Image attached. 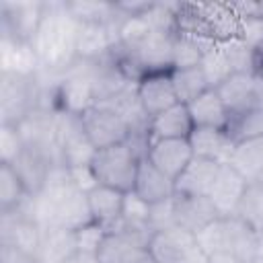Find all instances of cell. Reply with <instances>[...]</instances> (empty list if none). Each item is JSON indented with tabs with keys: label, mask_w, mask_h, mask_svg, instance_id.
<instances>
[{
	"label": "cell",
	"mask_w": 263,
	"mask_h": 263,
	"mask_svg": "<svg viewBox=\"0 0 263 263\" xmlns=\"http://www.w3.org/2000/svg\"><path fill=\"white\" fill-rule=\"evenodd\" d=\"M109 228H105L103 224L90 220L88 224L80 226L78 230H74V238H76V249L78 251H84V253H92L97 255L105 236H107Z\"/></svg>",
	"instance_id": "74e56055"
},
{
	"label": "cell",
	"mask_w": 263,
	"mask_h": 263,
	"mask_svg": "<svg viewBox=\"0 0 263 263\" xmlns=\"http://www.w3.org/2000/svg\"><path fill=\"white\" fill-rule=\"evenodd\" d=\"M224 53L232 66L234 72H249L251 74V47L247 43H242L238 37L222 41Z\"/></svg>",
	"instance_id": "f35d334b"
},
{
	"label": "cell",
	"mask_w": 263,
	"mask_h": 263,
	"mask_svg": "<svg viewBox=\"0 0 263 263\" xmlns=\"http://www.w3.org/2000/svg\"><path fill=\"white\" fill-rule=\"evenodd\" d=\"M193 129H195V123L191 119L187 105L177 103L171 109L162 111L160 115H156L148 121L146 136H148V142H152V140H189Z\"/></svg>",
	"instance_id": "9a60e30c"
},
{
	"label": "cell",
	"mask_w": 263,
	"mask_h": 263,
	"mask_svg": "<svg viewBox=\"0 0 263 263\" xmlns=\"http://www.w3.org/2000/svg\"><path fill=\"white\" fill-rule=\"evenodd\" d=\"M95 105H99L95 88V62L78 60L60 76L55 84V107L58 111L80 117Z\"/></svg>",
	"instance_id": "277c9868"
},
{
	"label": "cell",
	"mask_w": 263,
	"mask_h": 263,
	"mask_svg": "<svg viewBox=\"0 0 263 263\" xmlns=\"http://www.w3.org/2000/svg\"><path fill=\"white\" fill-rule=\"evenodd\" d=\"M255 183H257V185H261V187H263V175H261V177H259V179H257V181H255Z\"/></svg>",
	"instance_id": "681fc988"
},
{
	"label": "cell",
	"mask_w": 263,
	"mask_h": 263,
	"mask_svg": "<svg viewBox=\"0 0 263 263\" xmlns=\"http://www.w3.org/2000/svg\"><path fill=\"white\" fill-rule=\"evenodd\" d=\"M220 171V164L214 160L197 158L185 166V171L175 181V195H187V197H208L210 189L216 181V175Z\"/></svg>",
	"instance_id": "2e32d148"
},
{
	"label": "cell",
	"mask_w": 263,
	"mask_h": 263,
	"mask_svg": "<svg viewBox=\"0 0 263 263\" xmlns=\"http://www.w3.org/2000/svg\"><path fill=\"white\" fill-rule=\"evenodd\" d=\"M0 263H41V261L31 251L12 245H0Z\"/></svg>",
	"instance_id": "b9f144b4"
},
{
	"label": "cell",
	"mask_w": 263,
	"mask_h": 263,
	"mask_svg": "<svg viewBox=\"0 0 263 263\" xmlns=\"http://www.w3.org/2000/svg\"><path fill=\"white\" fill-rule=\"evenodd\" d=\"M150 220V203H146L142 197H138L134 191L125 193L123 199V214H121V222L127 224H148Z\"/></svg>",
	"instance_id": "ab89813d"
},
{
	"label": "cell",
	"mask_w": 263,
	"mask_h": 263,
	"mask_svg": "<svg viewBox=\"0 0 263 263\" xmlns=\"http://www.w3.org/2000/svg\"><path fill=\"white\" fill-rule=\"evenodd\" d=\"M31 193L12 164H0V214L18 210Z\"/></svg>",
	"instance_id": "f546056e"
},
{
	"label": "cell",
	"mask_w": 263,
	"mask_h": 263,
	"mask_svg": "<svg viewBox=\"0 0 263 263\" xmlns=\"http://www.w3.org/2000/svg\"><path fill=\"white\" fill-rule=\"evenodd\" d=\"M68 173H70L72 183H74V185H76L80 191H84V193L92 191V189L99 185V181H97V177H95V173H92L90 164H88V166H76V168H68Z\"/></svg>",
	"instance_id": "7bdbcfd3"
},
{
	"label": "cell",
	"mask_w": 263,
	"mask_h": 263,
	"mask_svg": "<svg viewBox=\"0 0 263 263\" xmlns=\"http://www.w3.org/2000/svg\"><path fill=\"white\" fill-rule=\"evenodd\" d=\"M189 144L193 156L214 160L218 164H228L234 150V142L228 136V132L216 127H195L189 136Z\"/></svg>",
	"instance_id": "e0dca14e"
},
{
	"label": "cell",
	"mask_w": 263,
	"mask_h": 263,
	"mask_svg": "<svg viewBox=\"0 0 263 263\" xmlns=\"http://www.w3.org/2000/svg\"><path fill=\"white\" fill-rule=\"evenodd\" d=\"M58 154L60 164L66 168L88 166L97 154V148L88 140L78 115L60 111L58 115Z\"/></svg>",
	"instance_id": "52a82bcc"
},
{
	"label": "cell",
	"mask_w": 263,
	"mask_h": 263,
	"mask_svg": "<svg viewBox=\"0 0 263 263\" xmlns=\"http://www.w3.org/2000/svg\"><path fill=\"white\" fill-rule=\"evenodd\" d=\"M214 43L216 41H205V39H197V37H191L187 33L175 31V37H173V70L199 66V62L203 58V51Z\"/></svg>",
	"instance_id": "4dcf8cb0"
},
{
	"label": "cell",
	"mask_w": 263,
	"mask_h": 263,
	"mask_svg": "<svg viewBox=\"0 0 263 263\" xmlns=\"http://www.w3.org/2000/svg\"><path fill=\"white\" fill-rule=\"evenodd\" d=\"M117 45V29L115 23H88L78 29L76 55L80 62H101L111 55Z\"/></svg>",
	"instance_id": "5bb4252c"
},
{
	"label": "cell",
	"mask_w": 263,
	"mask_h": 263,
	"mask_svg": "<svg viewBox=\"0 0 263 263\" xmlns=\"http://www.w3.org/2000/svg\"><path fill=\"white\" fill-rule=\"evenodd\" d=\"M208 263H240V261L234 255H230L228 251H224V253H218V255L208 257Z\"/></svg>",
	"instance_id": "c3c4849f"
},
{
	"label": "cell",
	"mask_w": 263,
	"mask_h": 263,
	"mask_svg": "<svg viewBox=\"0 0 263 263\" xmlns=\"http://www.w3.org/2000/svg\"><path fill=\"white\" fill-rule=\"evenodd\" d=\"M134 251V247L115 230H109L97 257L99 263H123V259Z\"/></svg>",
	"instance_id": "8d00e7d4"
},
{
	"label": "cell",
	"mask_w": 263,
	"mask_h": 263,
	"mask_svg": "<svg viewBox=\"0 0 263 263\" xmlns=\"http://www.w3.org/2000/svg\"><path fill=\"white\" fill-rule=\"evenodd\" d=\"M45 14V2L37 0H2L0 2V33L18 41L31 43Z\"/></svg>",
	"instance_id": "9c48e42d"
},
{
	"label": "cell",
	"mask_w": 263,
	"mask_h": 263,
	"mask_svg": "<svg viewBox=\"0 0 263 263\" xmlns=\"http://www.w3.org/2000/svg\"><path fill=\"white\" fill-rule=\"evenodd\" d=\"M228 164L234 166L249 183H255L263 175V136L236 142Z\"/></svg>",
	"instance_id": "484cf974"
},
{
	"label": "cell",
	"mask_w": 263,
	"mask_h": 263,
	"mask_svg": "<svg viewBox=\"0 0 263 263\" xmlns=\"http://www.w3.org/2000/svg\"><path fill=\"white\" fill-rule=\"evenodd\" d=\"M148 251L156 263H208L195 234L181 226L154 232Z\"/></svg>",
	"instance_id": "8992f818"
},
{
	"label": "cell",
	"mask_w": 263,
	"mask_h": 263,
	"mask_svg": "<svg viewBox=\"0 0 263 263\" xmlns=\"http://www.w3.org/2000/svg\"><path fill=\"white\" fill-rule=\"evenodd\" d=\"M251 183L230 164H220L216 181L210 189V201L214 203L220 218H232L238 212L242 195Z\"/></svg>",
	"instance_id": "7c38bea8"
},
{
	"label": "cell",
	"mask_w": 263,
	"mask_h": 263,
	"mask_svg": "<svg viewBox=\"0 0 263 263\" xmlns=\"http://www.w3.org/2000/svg\"><path fill=\"white\" fill-rule=\"evenodd\" d=\"M0 72L21 74V76H37L39 62L33 51V45L27 41H18V39L0 35Z\"/></svg>",
	"instance_id": "d6986e66"
},
{
	"label": "cell",
	"mask_w": 263,
	"mask_h": 263,
	"mask_svg": "<svg viewBox=\"0 0 263 263\" xmlns=\"http://www.w3.org/2000/svg\"><path fill=\"white\" fill-rule=\"evenodd\" d=\"M195 238L201 251L205 253V257L224 253L226 251V218H218L210 222L205 228L195 232Z\"/></svg>",
	"instance_id": "e575fe53"
},
{
	"label": "cell",
	"mask_w": 263,
	"mask_h": 263,
	"mask_svg": "<svg viewBox=\"0 0 263 263\" xmlns=\"http://www.w3.org/2000/svg\"><path fill=\"white\" fill-rule=\"evenodd\" d=\"M64 6L78 25H88V23L109 25L119 18L117 4L107 0H68L64 2Z\"/></svg>",
	"instance_id": "4316f807"
},
{
	"label": "cell",
	"mask_w": 263,
	"mask_h": 263,
	"mask_svg": "<svg viewBox=\"0 0 263 263\" xmlns=\"http://www.w3.org/2000/svg\"><path fill=\"white\" fill-rule=\"evenodd\" d=\"M80 121H82V127L86 132L88 140L92 142V146L97 150L123 144L132 136L127 121L113 107H109L105 103L90 107L86 113L80 115Z\"/></svg>",
	"instance_id": "ba28073f"
},
{
	"label": "cell",
	"mask_w": 263,
	"mask_h": 263,
	"mask_svg": "<svg viewBox=\"0 0 263 263\" xmlns=\"http://www.w3.org/2000/svg\"><path fill=\"white\" fill-rule=\"evenodd\" d=\"M123 263H156V261H154V257L150 255L148 249H134V251L123 259Z\"/></svg>",
	"instance_id": "f6af8a7d"
},
{
	"label": "cell",
	"mask_w": 263,
	"mask_h": 263,
	"mask_svg": "<svg viewBox=\"0 0 263 263\" xmlns=\"http://www.w3.org/2000/svg\"><path fill=\"white\" fill-rule=\"evenodd\" d=\"M236 216L263 236V187L251 183L242 195Z\"/></svg>",
	"instance_id": "836d02e7"
},
{
	"label": "cell",
	"mask_w": 263,
	"mask_h": 263,
	"mask_svg": "<svg viewBox=\"0 0 263 263\" xmlns=\"http://www.w3.org/2000/svg\"><path fill=\"white\" fill-rule=\"evenodd\" d=\"M25 150V140L14 123H0V164H14Z\"/></svg>",
	"instance_id": "d590c367"
},
{
	"label": "cell",
	"mask_w": 263,
	"mask_h": 263,
	"mask_svg": "<svg viewBox=\"0 0 263 263\" xmlns=\"http://www.w3.org/2000/svg\"><path fill=\"white\" fill-rule=\"evenodd\" d=\"M251 109H263V80L255 78V90H253V107Z\"/></svg>",
	"instance_id": "7dc6e473"
},
{
	"label": "cell",
	"mask_w": 263,
	"mask_h": 263,
	"mask_svg": "<svg viewBox=\"0 0 263 263\" xmlns=\"http://www.w3.org/2000/svg\"><path fill=\"white\" fill-rule=\"evenodd\" d=\"M148 224H150L152 232H158V230H166V228L177 226L173 197L166 199V201H160V203H152L150 205V220H148Z\"/></svg>",
	"instance_id": "60d3db41"
},
{
	"label": "cell",
	"mask_w": 263,
	"mask_h": 263,
	"mask_svg": "<svg viewBox=\"0 0 263 263\" xmlns=\"http://www.w3.org/2000/svg\"><path fill=\"white\" fill-rule=\"evenodd\" d=\"M43 230L45 228H41L25 205L0 214V245H12L37 255L43 240Z\"/></svg>",
	"instance_id": "30bf717a"
},
{
	"label": "cell",
	"mask_w": 263,
	"mask_h": 263,
	"mask_svg": "<svg viewBox=\"0 0 263 263\" xmlns=\"http://www.w3.org/2000/svg\"><path fill=\"white\" fill-rule=\"evenodd\" d=\"M144 158L168 179L177 181V177L193 160V150L189 140H152L148 142Z\"/></svg>",
	"instance_id": "4fadbf2b"
},
{
	"label": "cell",
	"mask_w": 263,
	"mask_h": 263,
	"mask_svg": "<svg viewBox=\"0 0 263 263\" xmlns=\"http://www.w3.org/2000/svg\"><path fill=\"white\" fill-rule=\"evenodd\" d=\"M251 74L257 80H263V39L251 47Z\"/></svg>",
	"instance_id": "ee69618b"
},
{
	"label": "cell",
	"mask_w": 263,
	"mask_h": 263,
	"mask_svg": "<svg viewBox=\"0 0 263 263\" xmlns=\"http://www.w3.org/2000/svg\"><path fill=\"white\" fill-rule=\"evenodd\" d=\"M78 29L80 25L68 14L64 2H45L43 21L31 41L39 62V76L60 80L78 62Z\"/></svg>",
	"instance_id": "7a4b0ae2"
},
{
	"label": "cell",
	"mask_w": 263,
	"mask_h": 263,
	"mask_svg": "<svg viewBox=\"0 0 263 263\" xmlns=\"http://www.w3.org/2000/svg\"><path fill=\"white\" fill-rule=\"evenodd\" d=\"M199 66H201V70H203V74L208 78L210 88H218L230 74H234V70H232V66H230V62H228V58L224 53L222 43L210 45L203 51V58H201Z\"/></svg>",
	"instance_id": "d6a6232c"
},
{
	"label": "cell",
	"mask_w": 263,
	"mask_h": 263,
	"mask_svg": "<svg viewBox=\"0 0 263 263\" xmlns=\"http://www.w3.org/2000/svg\"><path fill=\"white\" fill-rule=\"evenodd\" d=\"M191 119L195 123V127H216V129H226L230 123V109L224 105V101L220 99V95L216 92V88L205 90L203 95H199L195 101H191L187 105Z\"/></svg>",
	"instance_id": "cb8c5ba5"
},
{
	"label": "cell",
	"mask_w": 263,
	"mask_h": 263,
	"mask_svg": "<svg viewBox=\"0 0 263 263\" xmlns=\"http://www.w3.org/2000/svg\"><path fill=\"white\" fill-rule=\"evenodd\" d=\"M144 156L129 144H117L111 148H101L97 150L90 168L99 181V185H107L113 187L117 191L129 193L134 191L136 185V175H138V166L140 160Z\"/></svg>",
	"instance_id": "3957f363"
},
{
	"label": "cell",
	"mask_w": 263,
	"mask_h": 263,
	"mask_svg": "<svg viewBox=\"0 0 263 263\" xmlns=\"http://www.w3.org/2000/svg\"><path fill=\"white\" fill-rule=\"evenodd\" d=\"M261 234L238 216L226 218V251L240 263H255L261 255Z\"/></svg>",
	"instance_id": "ac0fdd59"
},
{
	"label": "cell",
	"mask_w": 263,
	"mask_h": 263,
	"mask_svg": "<svg viewBox=\"0 0 263 263\" xmlns=\"http://www.w3.org/2000/svg\"><path fill=\"white\" fill-rule=\"evenodd\" d=\"M171 76H173V86H175L177 99L183 105H189L199 95H203L205 90H210V84H208V78H205L201 66L171 70Z\"/></svg>",
	"instance_id": "f1b7e54d"
},
{
	"label": "cell",
	"mask_w": 263,
	"mask_h": 263,
	"mask_svg": "<svg viewBox=\"0 0 263 263\" xmlns=\"http://www.w3.org/2000/svg\"><path fill=\"white\" fill-rule=\"evenodd\" d=\"M31 210L33 218L45 230H78L92 220L86 193L72 183L68 168L62 164H55L49 171L43 189L37 195H31Z\"/></svg>",
	"instance_id": "6da1fadb"
},
{
	"label": "cell",
	"mask_w": 263,
	"mask_h": 263,
	"mask_svg": "<svg viewBox=\"0 0 263 263\" xmlns=\"http://www.w3.org/2000/svg\"><path fill=\"white\" fill-rule=\"evenodd\" d=\"M136 95H138V101H140L144 113L148 115V119L160 115L162 111H166L179 103L175 86H173L171 70L146 72L136 82Z\"/></svg>",
	"instance_id": "8fae6325"
},
{
	"label": "cell",
	"mask_w": 263,
	"mask_h": 263,
	"mask_svg": "<svg viewBox=\"0 0 263 263\" xmlns=\"http://www.w3.org/2000/svg\"><path fill=\"white\" fill-rule=\"evenodd\" d=\"M253 90H255V76L249 72H234L216 88V92L230 109V113H240L251 109Z\"/></svg>",
	"instance_id": "d4e9b609"
},
{
	"label": "cell",
	"mask_w": 263,
	"mask_h": 263,
	"mask_svg": "<svg viewBox=\"0 0 263 263\" xmlns=\"http://www.w3.org/2000/svg\"><path fill=\"white\" fill-rule=\"evenodd\" d=\"M86 199H88V210L95 222L103 224L109 230L119 224L123 214V199H125L123 191H117L107 185H97L92 191L86 193Z\"/></svg>",
	"instance_id": "603a6c76"
},
{
	"label": "cell",
	"mask_w": 263,
	"mask_h": 263,
	"mask_svg": "<svg viewBox=\"0 0 263 263\" xmlns=\"http://www.w3.org/2000/svg\"><path fill=\"white\" fill-rule=\"evenodd\" d=\"M55 164H58V162H55L49 154H45V152H41V150H37V148L25 146L23 154L16 158V162H14L12 166H14V171L18 173V177L23 179L27 191H29L31 195H37V193L43 189V185H45V181H47V175H49V171H51Z\"/></svg>",
	"instance_id": "7402d4cb"
},
{
	"label": "cell",
	"mask_w": 263,
	"mask_h": 263,
	"mask_svg": "<svg viewBox=\"0 0 263 263\" xmlns=\"http://www.w3.org/2000/svg\"><path fill=\"white\" fill-rule=\"evenodd\" d=\"M64 263H99V257L92 253H84V251H76L72 253Z\"/></svg>",
	"instance_id": "bcb514c9"
},
{
	"label": "cell",
	"mask_w": 263,
	"mask_h": 263,
	"mask_svg": "<svg viewBox=\"0 0 263 263\" xmlns=\"http://www.w3.org/2000/svg\"><path fill=\"white\" fill-rule=\"evenodd\" d=\"M78 249H76L74 230L47 228L43 230V240H41L37 257L41 263H64Z\"/></svg>",
	"instance_id": "83f0119b"
},
{
	"label": "cell",
	"mask_w": 263,
	"mask_h": 263,
	"mask_svg": "<svg viewBox=\"0 0 263 263\" xmlns=\"http://www.w3.org/2000/svg\"><path fill=\"white\" fill-rule=\"evenodd\" d=\"M41 84L37 76L0 72V115L2 123H21L39 107Z\"/></svg>",
	"instance_id": "5b68a950"
},
{
	"label": "cell",
	"mask_w": 263,
	"mask_h": 263,
	"mask_svg": "<svg viewBox=\"0 0 263 263\" xmlns=\"http://www.w3.org/2000/svg\"><path fill=\"white\" fill-rule=\"evenodd\" d=\"M232 142H242L251 138L263 136V109H247L230 115V123L226 127Z\"/></svg>",
	"instance_id": "1f68e13d"
},
{
	"label": "cell",
	"mask_w": 263,
	"mask_h": 263,
	"mask_svg": "<svg viewBox=\"0 0 263 263\" xmlns=\"http://www.w3.org/2000/svg\"><path fill=\"white\" fill-rule=\"evenodd\" d=\"M134 193L150 205L160 203V201L175 197V181L168 179L164 173H160L152 162L142 158L138 166V175H136Z\"/></svg>",
	"instance_id": "ffe728a7"
},
{
	"label": "cell",
	"mask_w": 263,
	"mask_h": 263,
	"mask_svg": "<svg viewBox=\"0 0 263 263\" xmlns=\"http://www.w3.org/2000/svg\"><path fill=\"white\" fill-rule=\"evenodd\" d=\"M175 218L177 226L189 230V232H199L205 228L210 222L218 220L220 214L216 212L214 203L210 197H187V195H175Z\"/></svg>",
	"instance_id": "44dd1931"
}]
</instances>
